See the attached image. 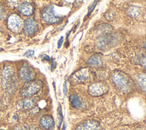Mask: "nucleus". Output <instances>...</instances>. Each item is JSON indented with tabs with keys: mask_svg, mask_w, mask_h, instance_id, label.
Instances as JSON below:
<instances>
[{
	"mask_svg": "<svg viewBox=\"0 0 146 130\" xmlns=\"http://www.w3.org/2000/svg\"><path fill=\"white\" fill-rule=\"evenodd\" d=\"M112 80L116 87L123 92H128L132 88L131 81L127 75L116 71L112 74Z\"/></svg>",
	"mask_w": 146,
	"mask_h": 130,
	"instance_id": "f257e3e1",
	"label": "nucleus"
},
{
	"mask_svg": "<svg viewBox=\"0 0 146 130\" xmlns=\"http://www.w3.org/2000/svg\"><path fill=\"white\" fill-rule=\"evenodd\" d=\"M17 85V79L11 67H5L2 71L1 86L4 90L11 92Z\"/></svg>",
	"mask_w": 146,
	"mask_h": 130,
	"instance_id": "f03ea898",
	"label": "nucleus"
},
{
	"mask_svg": "<svg viewBox=\"0 0 146 130\" xmlns=\"http://www.w3.org/2000/svg\"><path fill=\"white\" fill-rule=\"evenodd\" d=\"M43 83L40 80H31L23 86L20 90V94L22 97L29 98L38 93L41 89Z\"/></svg>",
	"mask_w": 146,
	"mask_h": 130,
	"instance_id": "7ed1b4c3",
	"label": "nucleus"
},
{
	"mask_svg": "<svg viewBox=\"0 0 146 130\" xmlns=\"http://www.w3.org/2000/svg\"><path fill=\"white\" fill-rule=\"evenodd\" d=\"M42 17L46 22L50 24L58 23L63 19L62 16L55 12L54 6L52 5H48L43 9Z\"/></svg>",
	"mask_w": 146,
	"mask_h": 130,
	"instance_id": "20e7f679",
	"label": "nucleus"
},
{
	"mask_svg": "<svg viewBox=\"0 0 146 130\" xmlns=\"http://www.w3.org/2000/svg\"><path fill=\"white\" fill-rule=\"evenodd\" d=\"M117 40L116 35L106 34L99 36L96 40V47L101 50H106L114 45Z\"/></svg>",
	"mask_w": 146,
	"mask_h": 130,
	"instance_id": "39448f33",
	"label": "nucleus"
},
{
	"mask_svg": "<svg viewBox=\"0 0 146 130\" xmlns=\"http://www.w3.org/2000/svg\"><path fill=\"white\" fill-rule=\"evenodd\" d=\"M18 73L21 79L26 83L33 80L36 75L33 68L26 63L21 66Z\"/></svg>",
	"mask_w": 146,
	"mask_h": 130,
	"instance_id": "423d86ee",
	"label": "nucleus"
},
{
	"mask_svg": "<svg viewBox=\"0 0 146 130\" xmlns=\"http://www.w3.org/2000/svg\"><path fill=\"white\" fill-rule=\"evenodd\" d=\"M90 79V74L88 69L86 68H82L71 76V82L75 84L83 83L89 81Z\"/></svg>",
	"mask_w": 146,
	"mask_h": 130,
	"instance_id": "0eeeda50",
	"label": "nucleus"
},
{
	"mask_svg": "<svg viewBox=\"0 0 146 130\" xmlns=\"http://www.w3.org/2000/svg\"><path fill=\"white\" fill-rule=\"evenodd\" d=\"M108 90L107 84L103 82H95L88 87V92L92 96H99L106 94Z\"/></svg>",
	"mask_w": 146,
	"mask_h": 130,
	"instance_id": "6e6552de",
	"label": "nucleus"
},
{
	"mask_svg": "<svg viewBox=\"0 0 146 130\" xmlns=\"http://www.w3.org/2000/svg\"><path fill=\"white\" fill-rule=\"evenodd\" d=\"M7 26L11 31L14 32H18L22 29L23 22L18 15L12 14L8 18Z\"/></svg>",
	"mask_w": 146,
	"mask_h": 130,
	"instance_id": "1a4fd4ad",
	"label": "nucleus"
},
{
	"mask_svg": "<svg viewBox=\"0 0 146 130\" xmlns=\"http://www.w3.org/2000/svg\"><path fill=\"white\" fill-rule=\"evenodd\" d=\"M23 28L26 35H31L36 32L38 26L37 23L34 19L32 18H28L25 21Z\"/></svg>",
	"mask_w": 146,
	"mask_h": 130,
	"instance_id": "9d476101",
	"label": "nucleus"
},
{
	"mask_svg": "<svg viewBox=\"0 0 146 130\" xmlns=\"http://www.w3.org/2000/svg\"><path fill=\"white\" fill-rule=\"evenodd\" d=\"M75 130H101V126L97 121L89 120L81 123Z\"/></svg>",
	"mask_w": 146,
	"mask_h": 130,
	"instance_id": "9b49d317",
	"label": "nucleus"
},
{
	"mask_svg": "<svg viewBox=\"0 0 146 130\" xmlns=\"http://www.w3.org/2000/svg\"><path fill=\"white\" fill-rule=\"evenodd\" d=\"M39 125L40 127L44 130L50 129L54 125V119L51 115H43L40 119Z\"/></svg>",
	"mask_w": 146,
	"mask_h": 130,
	"instance_id": "f8f14e48",
	"label": "nucleus"
},
{
	"mask_svg": "<svg viewBox=\"0 0 146 130\" xmlns=\"http://www.w3.org/2000/svg\"><path fill=\"white\" fill-rule=\"evenodd\" d=\"M35 104V101L33 99L26 98L17 103V107L21 110H29L31 109Z\"/></svg>",
	"mask_w": 146,
	"mask_h": 130,
	"instance_id": "ddd939ff",
	"label": "nucleus"
},
{
	"mask_svg": "<svg viewBox=\"0 0 146 130\" xmlns=\"http://www.w3.org/2000/svg\"><path fill=\"white\" fill-rule=\"evenodd\" d=\"M18 11L24 15L30 16L34 12V7L29 2H23L18 6Z\"/></svg>",
	"mask_w": 146,
	"mask_h": 130,
	"instance_id": "4468645a",
	"label": "nucleus"
},
{
	"mask_svg": "<svg viewBox=\"0 0 146 130\" xmlns=\"http://www.w3.org/2000/svg\"><path fill=\"white\" fill-rule=\"evenodd\" d=\"M87 63L90 67L97 68L102 66L103 64V60L100 55L95 54L92 55L88 59V60L87 62Z\"/></svg>",
	"mask_w": 146,
	"mask_h": 130,
	"instance_id": "2eb2a0df",
	"label": "nucleus"
},
{
	"mask_svg": "<svg viewBox=\"0 0 146 130\" xmlns=\"http://www.w3.org/2000/svg\"><path fill=\"white\" fill-rule=\"evenodd\" d=\"M69 99L72 106L74 107V108H79L82 106V101L80 98L79 97V96H78L77 95H75V94L71 95L70 96Z\"/></svg>",
	"mask_w": 146,
	"mask_h": 130,
	"instance_id": "dca6fc26",
	"label": "nucleus"
},
{
	"mask_svg": "<svg viewBox=\"0 0 146 130\" xmlns=\"http://www.w3.org/2000/svg\"><path fill=\"white\" fill-rule=\"evenodd\" d=\"M137 83L141 88L145 91V75H140L137 78Z\"/></svg>",
	"mask_w": 146,
	"mask_h": 130,
	"instance_id": "f3484780",
	"label": "nucleus"
},
{
	"mask_svg": "<svg viewBox=\"0 0 146 130\" xmlns=\"http://www.w3.org/2000/svg\"><path fill=\"white\" fill-rule=\"evenodd\" d=\"M58 127L60 128L63 120V113H62V107L61 105H59L58 108Z\"/></svg>",
	"mask_w": 146,
	"mask_h": 130,
	"instance_id": "a211bd4d",
	"label": "nucleus"
},
{
	"mask_svg": "<svg viewBox=\"0 0 146 130\" xmlns=\"http://www.w3.org/2000/svg\"><path fill=\"white\" fill-rule=\"evenodd\" d=\"M99 1V0H95V1H94V2L90 6V7H89V8H88V13H87V17H88V16L92 12V11L94 10L95 7H96L97 3H98Z\"/></svg>",
	"mask_w": 146,
	"mask_h": 130,
	"instance_id": "6ab92c4d",
	"label": "nucleus"
},
{
	"mask_svg": "<svg viewBox=\"0 0 146 130\" xmlns=\"http://www.w3.org/2000/svg\"><path fill=\"white\" fill-rule=\"evenodd\" d=\"M7 5L11 7L15 6L18 3V0H7Z\"/></svg>",
	"mask_w": 146,
	"mask_h": 130,
	"instance_id": "aec40b11",
	"label": "nucleus"
},
{
	"mask_svg": "<svg viewBox=\"0 0 146 130\" xmlns=\"http://www.w3.org/2000/svg\"><path fill=\"white\" fill-rule=\"evenodd\" d=\"M34 51L32 50H29L24 54V56L27 58H31L34 55Z\"/></svg>",
	"mask_w": 146,
	"mask_h": 130,
	"instance_id": "412c9836",
	"label": "nucleus"
},
{
	"mask_svg": "<svg viewBox=\"0 0 146 130\" xmlns=\"http://www.w3.org/2000/svg\"><path fill=\"white\" fill-rule=\"evenodd\" d=\"M63 92L64 95L66 96V95H67V84L66 80H65L64 82V83H63Z\"/></svg>",
	"mask_w": 146,
	"mask_h": 130,
	"instance_id": "4be33fe9",
	"label": "nucleus"
},
{
	"mask_svg": "<svg viewBox=\"0 0 146 130\" xmlns=\"http://www.w3.org/2000/svg\"><path fill=\"white\" fill-rule=\"evenodd\" d=\"M13 130H29L27 127L26 126H22V125H19L15 127Z\"/></svg>",
	"mask_w": 146,
	"mask_h": 130,
	"instance_id": "5701e85b",
	"label": "nucleus"
},
{
	"mask_svg": "<svg viewBox=\"0 0 146 130\" xmlns=\"http://www.w3.org/2000/svg\"><path fill=\"white\" fill-rule=\"evenodd\" d=\"M112 13H107L106 14V15H104V17H106V18L107 19H108V20H109V21H110V20H111L112 18H113V15H112Z\"/></svg>",
	"mask_w": 146,
	"mask_h": 130,
	"instance_id": "b1692460",
	"label": "nucleus"
},
{
	"mask_svg": "<svg viewBox=\"0 0 146 130\" xmlns=\"http://www.w3.org/2000/svg\"><path fill=\"white\" fill-rule=\"evenodd\" d=\"M63 40H64V37L63 36H62L58 40V48H60V47L62 46V44L63 42Z\"/></svg>",
	"mask_w": 146,
	"mask_h": 130,
	"instance_id": "393cba45",
	"label": "nucleus"
},
{
	"mask_svg": "<svg viewBox=\"0 0 146 130\" xmlns=\"http://www.w3.org/2000/svg\"><path fill=\"white\" fill-rule=\"evenodd\" d=\"M4 15V10L3 8L0 5V15H2V17H3Z\"/></svg>",
	"mask_w": 146,
	"mask_h": 130,
	"instance_id": "a878e982",
	"label": "nucleus"
},
{
	"mask_svg": "<svg viewBox=\"0 0 146 130\" xmlns=\"http://www.w3.org/2000/svg\"><path fill=\"white\" fill-rule=\"evenodd\" d=\"M51 70H52L54 68H55V64L54 60L51 61Z\"/></svg>",
	"mask_w": 146,
	"mask_h": 130,
	"instance_id": "bb28decb",
	"label": "nucleus"
},
{
	"mask_svg": "<svg viewBox=\"0 0 146 130\" xmlns=\"http://www.w3.org/2000/svg\"><path fill=\"white\" fill-rule=\"evenodd\" d=\"M3 50V48H0V51H2Z\"/></svg>",
	"mask_w": 146,
	"mask_h": 130,
	"instance_id": "cd10ccee",
	"label": "nucleus"
},
{
	"mask_svg": "<svg viewBox=\"0 0 146 130\" xmlns=\"http://www.w3.org/2000/svg\"><path fill=\"white\" fill-rule=\"evenodd\" d=\"M0 130H3V129H0Z\"/></svg>",
	"mask_w": 146,
	"mask_h": 130,
	"instance_id": "c85d7f7f",
	"label": "nucleus"
}]
</instances>
